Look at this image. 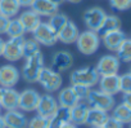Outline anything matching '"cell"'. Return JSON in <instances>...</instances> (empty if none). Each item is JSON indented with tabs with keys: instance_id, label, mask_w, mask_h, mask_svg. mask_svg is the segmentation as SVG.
<instances>
[{
	"instance_id": "cell-31",
	"label": "cell",
	"mask_w": 131,
	"mask_h": 128,
	"mask_svg": "<svg viewBox=\"0 0 131 128\" xmlns=\"http://www.w3.org/2000/svg\"><path fill=\"white\" fill-rule=\"evenodd\" d=\"M37 52H40L39 43L35 39H28V40L25 39V43H23V57L34 56Z\"/></svg>"
},
{
	"instance_id": "cell-21",
	"label": "cell",
	"mask_w": 131,
	"mask_h": 128,
	"mask_svg": "<svg viewBox=\"0 0 131 128\" xmlns=\"http://www.w3.org/2000/svg\"><path fill=\"white\" fill-rule=\"evenodd\" d=\"M79 27L75 25V22L70 21L67 22V25L64 26V29L58 34V41L63 43V44H72L76 43L77 38H79Z\"/></svg>"
},
{
	"instance_id": "cell-9",
	"label": "cell",
	"mask_w": 131,
	"mask_h": 128,
	"mask_svg": "<svg viewBox=\"0 0 131 128\" xmlns=\"http://www.w3.org/2000/svg\"><path fill=\"white\" fill-rule=\"evenodd\" d=\"M72 65H73V56L68 50H58L53 54L50 69L60 74L71 69Z\"/></svg>"
},
{
	"instance_id": "cell-16",
	"label": "cell",
	"mask_w": 131,
	"mask_h": 128,
	"mask_svg": "<svg viewBox=\"0 0 131 128\" xmlns=\"http://www.w3.org/2000/svg\"><path fill=\"white\" fill-rule=\"evenodd\" d=\"M18 101H19V92H17L14 88H2V96H0V106L2 109L8 110H16L18 109Z\"/></svg>"
},
{
	"instance_id": "cell-13",
	"label": "cell",
	"mask_w": 131,
	"mask_h": 128,
	"mask_svg": "<svg viewBox=\"0 0 131 128\" xmlns=\"http://www.w3.org/2000/svg\"><path fill=\"white\" fill-rule=\"evenodd\" d=\"M58 107H59L58 101L51 95L46 93V95L40 96L36 111H37V115H41V116H45V118H50L57 111Z\"/></svg>"
},
{
	"instance_id": "cell-27",
	"label": "cell",
	"mask_w": 131,
	"mask_h": 128,
	"mask_svg": "<svg viewBox=\"0 0 131 128\" xmlns=\"http://www.w3.org/2000/svg\"><path fill=\"white\" fill-rule=\"evenodd\" d=\"M112 110H113L112 111V116L113 118H116L117 120H119L123 124H126V123L130 124L131 123V109L127 107L123 102L117 105V106H114Z\"/></svg>"
},
{
	"instance_id": "cell-41",
	"label": "cell",
	"mask_w": 131,
	"mask_h": 128,
	"mask_svg": "<svg viewBox=\"0 0 131 128\" xmlns=\"http://www.w3.org/2000/svg\"><path fill=\"white\" fill-rule=\"evenodd\" d=\"M60 128H77V125H75L73 123H71V122H70V123L64 124V125H63V127H60Z\"/></svg>"
},
{
	"instance_id": "cell-32",
	"label": "cell",
	"mask_w": 131,
	"mask_h": 128,
	"mask_svg": "<svg viewBox=\"0 0 131 128\" xmlns=\"http://www.w3.org/2000/svg\"><path fill=\"white\" fill-rule=\"evenodd\" d=\"M48 124H49V118L36 115L30 119L27 128H48Z\"/></svg>"
},
{
	"instance_id": "cell-15",
	"label": "cell",
	"mask_w": 131,
	"mask_h": 128,
	"mask_svg": "<svg viewBox=\"0 0 131 128\" xmlns=\"http://www.w3.org/2000/svg\"><path fill=\"white\" fill-rule=\"evenodd\" d=\"M99 89L104 93H108L111 96H114L119 92V75H103L99 78Z\"/></svg>"
},
{
	"instance_id": "cell-3",
	"label": "cell",
	"mask_w": 131,
	"mask_h": 128,
	"mask_svg": "<svg viewBox=\"0 0 131 128\" xmlns=\"http://www.w3.org/2000/svg\"><path fill=\"white\" fill-rule=\"evenodd\" d=\"M100 75L98 74L95 67H84V69H76L71 73L70 82L71 84H80L86 87H94L98 84Z\"/></svg>"
},
{
	"instance_id": "cell-40",
	"label": "cell",
	"mask_w": 131,
	"mask_h": 128,
	"mask_svg": "<svg viewBox=\"0 0 131 128\" xmlns=\"http://www.w3.org/2000/svg\"><path fill=\"white\" fill-rule=\"evenodd\" d=\"M4 45H5V41L3 40V38H0V56H3V52H4Z\"/></svg>"
},
{
	"instance_id": "cell-20",
	"label": "cell",
	"mask_w": 131,
	"mask_h": 128,
	"mask_svg": "<svg viewBox=\"0 0 131 128\" xmlns=\"http://www.w3.org/2000/svg\"><path fill=\"white\" fill-rule=\"evenodd\" d=\"M125 39H126V35H125V32H123L121 29L102 35L103 44H104L105 48L109 49V50H117L118 47L122 44V41H123Z\"/></svg>"
},
{
	"instance_id": "cell-36",
	"label": "cell",
	"mask_w": 131,
	"mask_h": 128,
	"mask_svg": "<svg viewBox=\"0 0 131 128\" xmlns=\"http://www.w3.org/2000/svg\"><path fill=\"white\" fill-rule=\"evenodd\" d=\"M103 128H123V123H121L113 116H108L105 123L103 124Z\"/></svg>"
},
{
	"instance_id": "cell-8",
	"label": "cell",
	"mask_w": 131,
	"mask_h": 128,
	"mask_svg": "<svg viewBox=\"0 0 131 128\" xmlns=\"http://www.w3.org/2000/svg\"><path fill=\"white\" fill-rule=\"evenodd\" d=\"M105 16H107V13L102 8L93 7V8H89L88 11H85V13H84V22H85V25H86V27L89 30L98 32V30L100 29Z\"/></svg>"
},
{
	"instance_id": "cell-17",
	"label": "cell",
	"mask_w": 131,
	"mask_h": 128,
	"mask_svg": "<svg viewBox=\"0 0 131 128\" xmlns=\"http://www.w3.org/2000/svg\"><path fill=\"white\" fill-rule=\"evenodd\" d=\"M30 8L40 17H51L55 13H58V5L51 3L50 0H34Z\"/></svg>"
},
{
	"instance_id": "cell-30",
	"label": "cell",
	"mask_w": 131,
	"mask_h": 128,
	"mask_svg": "<svg viewBox=\"0 0 131 128\" xmlns=\"http://www.w3.org/2000/svg\"><path fill=\"white\" fill-rule=\"evenodd\" d=\"M25 27L21 23L19 18H13L9 21V26L7 30V35L9 38H18V36H23L25 35Z\"/></svg>"
},
{
	"instance_id": "cell-35",
	"label": "cell",
	"mask_w": 131,
	"mask_h": 128,
	"mask_svg": "<svg viewBox=\"0 0 131 128\" xmlns=\"http://www.w3.org/2000/svg\"><path fill=\"white\" fill-rule=\"evenodd\" d=\"M109 4H111L112 9L123 12V11H127L131 8V0H109Z\"/></svg>"
},
{
	"instance_id": "cell-28",
	"label": "cell",
	"mask_w": 131,
	"mask_h": 128,
	"mask_svg": "<svg viewBox=\"0 0 131 128\" xmlns=\"http://www.w3.org/2000/svg\"><path fill=\"white\" fill-rule=\"evenodd\" d=\"M67 22H68V18H67V16H66V14H63V13H55L54 16L50 17V21L48 23L51 27V30L58 35L64 29V26L67 25Z\"/></svg>"
},
{
	"instance_id": "cell-14",
	"label": "cell",
	"mask_w": 131,
	"mask_h": 128,
	"mask_svg": "<svg viewBox=\"0 0 131 128\" xmlns=\"http://www.w3.org/2000/svg\"><path fill=\"white\" fill-rule=\"evenodd\" d=\"M3 119L5 123V128H27L28 125V119L18 109L8 110L3 115Z\"/></svg>"
},
{
	"instance_id": "cell-49",
	"label": "cell",
	"mask_w": 131,
	"mask_h": 128,
	"mask_svg": "<svg viewBox=\"0 0 131 128\" xmlns=\"http://www.w3.org/2000/svg\"><path fill=\"white\" fill-rule=\"evenodd\" d=\"M130 73H131V70H130Z\"/></svg>"
},
{
	"instance_id": "cell-42",
	"label": "cell",
	"mask_w": 131,
	"mask_h": 128,
	"mask_svg": "<svg viewBox=\"0 0 131 128\" xmlns=\"http://www.w3.org/2000/svg\"><path fill=\"white\" fill-rule=\"evenodd\" d=\"M0 128H5V123H4V119L2 115H0Z\"/></svg>"
},
{
	"instance_id": "cell-1",
	"label": "cell",
	"mask_w": 131,
	"mask_h": 128,
	"mask_svg": "<svg viewBox=\"0 0 131 128\" xmlns=\"http://www.w3.org/2000/svg\"><path fill=\"white\" fill-rule=\"evenodd\" d=\"M42 67H44V57L41 52L26 57V62L22 67V78L27 83H36Z\"/></svg>"
},
{
	"instance_id": "cell-47",
	"label": "cell",
	"mask_w": 131,
	"mask_h": 128,
	"mask_svg": "<svg viewBox=\"0 0 131 128\" xmlns=\"http://www.w3.org/2000/svg\"><path fill=\"white\" fill-rule=\"evenodd\" d=\"M0 96H2V88H0Z\"/></svg>"
},
{
	"instance_id": "cell-6",
	"label": "cell",
	"mask_w": 131,
	"mask_h": 128,
	"mask_svg": "<svg viewBox=\"0 0 131 128\" xmlns=\"http://www.w3.org/2000/svg\"><path fill=\"white\" fill-rule=\"evenodd\" d=\"M23 43H25L23 36L9 38L4 45V52H3L4 58L10 62L19 61L23 57Z\"/></svg>"
},
{
	"instance_id": "cell-18",
	"label": "cell",
	"mask_w": 131,
	"mask_h": 128,
	"mask_svg": "<svg viewBox=\"0 0 131 128\" xmlns=\"http://www.w3.org/2000/svg\"><path fill=\"white\" fill-rule=\"evenodd\" d=\"M70 122H71V109L59 106L57 111L49 118L48 128H60Z\"/></svg>"
},
{
	"instance_id": "cell-44",
	"label": "cell",
	"mask_w": 131,
	"mask_h": 128,
	"mask_svg": "<svg viewBox=\"0 0 131 128\" xmlns=\"http://www.w3.org/2000/svg\"><path fill=\"white\" fill-rule=\"evenodd\" d=\"M66 2H70V3H73V4H77V3H81L82 0H66Z\"/></svg>"
},
{
	"instance_id": "cell-38",
	"label": "cell",
	"mask_w": 131,
	"mask_h": 128,
	"mask_svg": "<svg viewBox=\"0 0 131 128\" xmlns=\"http://www.w3.org/2000/svg\"><path fill=\"white\" fill-rule=\"evenodd\" d=\"M127 107L131 109V93H125L123 95V101H122Z\"/></svg>"
},
{
	"instance_id": "cell-24",
	"label": "cell",
	"mask_w": 131,
	"mask_h": 128,
	"mask_svg": "<svg viewBox=\"0 0 131 128\" xmlns=\"http://www.w3.org/2000/svg\"><path fill=\"white\" fill-rule=\"evenodd\" d=\"M108 113L104 110H99V109H94L90 107L89 113H88V118H86V123L90 127H98V125H103L108 118Z\"/></svg>"
},
{
	"instance_id": "cell-23",
	"label": "cell",
	"mask_w": 131,
	"mask_h": 128,
	"mask_svg": "<svg viewBox=\"0 0 131 128\" xmlns=\"http://www.w3.org/2000/svg\"><path fill=\"white\" fill-rule=\"evenodd\" d=\"M80 100L77 98V96L75 95L72 87H67L63 88L59 95H58V104L59 106H64V107H73Z\"/></svg>"
},
{
	"instance_id": "cell-22",
	"label": "cell",
	"mask_w": 131,
	"mask_h": 128,
	"mask_svg": "<svg viewBox=\"0 0 131 128\" xmlns=\"http://www.w3.org/2000/svg\"><path fill=\"white\" fill-rule=\"evenodd\" d=\"M19 21H21V23L23 25L26 32H32V31L39 26V23L41 22V21H40V16L36 14L32 9L25 11V12L19 16Z\"/></svg>"
},
{
	"instance_id": "cell-12",
	"label": "cell",
	"mask_w": 131,
	"mask_h": 128,
	"mask_svg": "<svg viewBox=\"0 0 131 128\" xmlns=\"http://www.w3.org/2000/svg\"><path fill=\"white\" fill-rule=\"evenodd\" d=\"M19 80V71L13 65H3L0 67V87L13 88Z\"/></svg>"
},
{
	"instance_id": "cell-4",
	"label": "cell",
	"mask_w": 131,
	"mask_h": 128,
	"mask_svg": "<svg viewBox=\"0 0 131 128\" xmlns=\"http://www.w3.org/2000/svg\"><path fill=\"white\" fill-rule=\"evenodd\" d=\"M85 101L88 102V105L90 107L104 110L107 113L111 111L116 106V101H114L113 96L104 93L100 89H90V93H89V96Z\"/></svg>"
},
{
	"instance_id": "cell-39",
	"label": "cell",
	"mask_w": 131,
	"mask_h": 128,
	"mask_svg": "<svg viewBox=\"0 0 131 128\" xmlns=\"http://www.w3.org/2000/svg\"><path fill=\"white\" fill-rule=\"evenodd\" d=\"M18 2H19L21 7H30L34 0H18Z\"/></svg>"
},
{
	"instance_id": "cell-33",
	"label": "cell",
	"mask_w": 131,
	"mask_h": 128,
	"mask_svg": "<svg viewBox=\"0 0 131 128\" xmlns=\"http://www.w3.org/2000/svg\"><path fill=\"white\" fill-rule=\"evenodd\" d=\"M119 92L131 93V73H126L119 76Z\"/></svg>"
},
{
	"instance_id": "cell-37",
	"label": "cell",
	"mask_w": 131,
	"mask_h": 128,
	"mask_svg": "<svg viewBox=\"0 0 131 128\" xmlns=\"http://www.w3.org/2000/svg\"><path fill=\"white\" fill-rule=\"evenodd\" d=\"M9 21H10V18L0 14V35L7 34V30H8V26H9Z\"/></svg>"
},
{
	"instance_id": "cell-10",
	"label": "cell",
	"mask_w": 131,
	"mask_h": 128,
	"mask_svg": "<svg viewBox=\"0 0 131 128\" xmlns=\"http://www.w3.org/2000/svg\"><path fill=\"white\" fill-rule=\"evenodd\" d=\"M40 100V93L36 89L28 88L19 93L18 109L22 111H35Z\"/></svg>"
},
{
	"instance_id": "cell-2",
	"label": "cell",
	"mask_w": 131,
	"mask_h": 128,
	"mask_svg": "<svg viewBox=\"0 0 131 128\" xmlns=\"http://www.w3.org/2000/svg\"><path fill=\"white\" fill-rule=\"evenodd\" d=\"M76 45H77L79 52H81L85 56H91L98 50V48L100 45V36L95 31L86 30V31L79 34Z\"/></svg>"
},
{
	"instance_id": "cell-5",
	"label": "cell",
	"mask_w": 131,
	"mask_h": 128,
	"mask_svg": "<svg viewBox=\"0 0 131 128\" xmlns=\"http://www.w3.org/2000/svg\"><path fill=\"white\" fill-rule=\"evenodd\" d=\"M37 82L41 84V87L46 92H55V91H58L60 88L62 83H63L60 74L54 71L50 67H42L41 69V71L39 74V78H37Z\"/></svg>"
},
{
	"instance_id": "cell-48",
	"label": "cell",
	"mask_w": 131,
	"mask_h": 128,
	"mask_svg": "<svg viewBox=\"0 0 131 128\" xmlns=\"http://www.w3.org/2000/svg\"><path fill=\"white\" fill-rule=\"evenodd\" d=\"M130 128H131V123H130Z\"/></svg>"
},
{
	"instance_id": "cell-43",
	"label": "cell",
	"mask_w": 131,
	"mask_h": 128,
	"mask_svg": "<svg viewBox=\"0 0 131 128\" xmlns=\"http://www.w3.org/2000/svg\"><path fill=\"white\" fill-rule=\"evenodd\" d=\"M51 3H54V4H57V5H59V4H62L64 0H50Z\"/></svg>"
},
{
	"instance_id": "cell-34",
	"label": "cell",
	"mask_w": 131,
	"mask_h": 128,
	"mask_svg": "<svg viewBox=\"0 0 131 128\" xmlns=\"http://www.w3.org/2000/svg\"><path fill=\"white\" fill-rule=\"evenodd\" d=\"M71 87H72V89H73L75 95L77 96V98H79L80 101H85V100L88 98L89 93H90V89H91L90 87L80 86V84H72Z\"/></svg>"
},
{
	"instance_id": "cell-29",
	"label": "cell",
	"mask_w": 131,
	"mask_h": 128,
	"mask_svg": "<svg viewBox=\"0 0 131 128\" xmlns=\"http://www.w3.org/2000/svg\"><path fill=\"white\" fill-rule=\"evenodd\" d=\"M117 52V58L122 62H131V39H125L122 44L118 47Z\"/></svg>"
},
{
	"instance_id": "cell-11",
	"label": "cell",
	"mask_w": 131,
	"mask_h": 128,
	"mask_svg": "<svg viewBox=\"0 0 131 128\" xmlns=\"http://www.w3.org/2000/svg\"><path fill=\"white\" fill-rule=\"evenodd\" d=\"M95 69L100 76L117 74L119 70V59L117 58V56H112V54L103 56L98 61Z\"/></svg>"
},
{
	"instance_id": "cell-26",
	"label": "cell",
	"mask_w": 131,
	"mask_h": 128,
	"mask_svg": "<svg viewBox=\"0 0 131 128\" xmlns=\"http://www.w3.org/2000/svg\"><path fill=\"white\" fill-rule=\"evenodd\" d=\"M121 29V20L117 17V16H105L100 29L98 30V34L99 36L107 34V32H111V31H116V30H119Z\"/></svg>"
},
{
	"instance_id": "cell-45",
	"label": "cell",
	"mask_w": 131,
	"mask_h": 128,
	"mask_svg": "<svg viewBox=\"0 0 131 128\" xmlns=\"http://www.w3.org/2000/svg\"><path fill=\"white\" fill-rule=\"evenodd\" d=\"M91 128H103V125H98V127H91Z\"/></svg>"
},
{
	"instance_id": "cell-19",
	"label": "cell",
	"mask_w": 131,
	"mask_h": 128,
	"mask_svg": "<svg viewBox=\"0 0 131 128\" xmlns=\"http://www.w3.org/2000/svg\"><path fill=\"white\" fill-rule=\"evenodd\" d=\"M90 106L86 101H79L73 107H71V123L75 125H82L86 123L88 113Z\"/></svg>"
},
{
	"instance_id": "cell-7",
	"label": "cell",
	"mask_w": 131,
	"mask_h": 128,
	"mask_svg": "<svg viewBox=\"0 0 131 128\" xmlns=\"http://www.w3.org/2000/svg\"><path fill=\"white\" fill-rule=\"evenodd\" d=\"M32 36L39 44H42L46 47L54 45L58 41V35L51 30L48 22H40L39 26L32 31Z\"/></svg>"
},
{
	"instance_id": "cell-46",
	"label": "cell",
	"mask_w": 131,
	"mask_h": 128,
	"mask_svg": "<svg viewBox=\"0 0 131 128\" xmlns=\"http://www.w3.org/2000/svg\"><path fill=\"white\" fill-rule=\"evenodd\" d=\"M0 115H2V106H0Z\"/></svg>"
},
{
	"instance_id": "cell-25",
	"label": "cell",
	"mask_w": 131,
	"mask_h": 128,
	"mask_svg": "<svg viewBox=\"0 0 131 128\" xmlns=\"http://www.w3.org/2000/svg\"><path fill=\"white\" fill-rule=\"evenodd\" d=\"M21 4L18 0H0V14L12 18L18 14Z\"/></svg>"
}]
</instances>
